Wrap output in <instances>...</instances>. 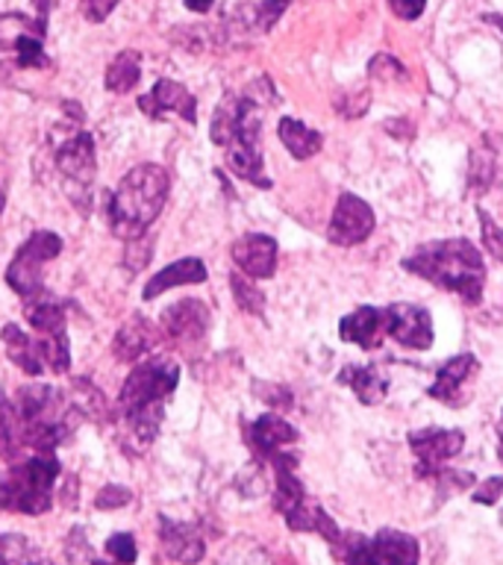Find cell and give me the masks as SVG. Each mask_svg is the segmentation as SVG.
I'll return each mask as SVG.
<instances>
[{"instance_id":"cell-27","label":"cell","mask_w":503,"mask_h":565,"mask_svg":"<svg viewBox=\"0 0 503 565\" xmlns=\"http://www.w3.org/2000/svg\"><path fill=\"white\" fill-rule=\"evenodd\" d=\"M142 80V56L139 51H121V54L109 63L107 68V83L109 91H116V95H127V91H133Z\"/></svg>"},{"instance_id":"cell-15","label":"cell","mask_w":503,"mask_h":565,"mask_svg":"<svg viewBox=\"0 0 503 565\" xmlns=\"http://www.w3.org/2000/svg\"><path fill=\"white\" fill-rule=\"evenodd\" d=\"M244 439L251 445L253 457L269 463L271 457H277L280 450L292 448L300 436H297V431L286 419H280L277 413H265L244 427Z\"/></svg>"},{"instance_id":"cell-18","label":"cell","mask_w":503,"mask_h":565,"mask_svg":"<svg viewBox=\"0 0 503 565\" xmlns=\"http://www.w3.org/2000/svg\"><path fill=\"white\" fill-rule=\"evenodd\" d=\"M339 336L351 345H360L362 350H378L383 339L389 336L386 330V309L380 306H360L351 315H345L339 324Z\"/></svg>"},{"instance_id":"cell-6","label":"cell","mask_w":503,"mask_h":565,"mask_svg":"<svg viewBox=\"0 0 503 565\" xmlns=\"http://www.w3.org/2000/svg\"><path fill=\"white\" fill-rule=\"evenodd\" d=\"M181 383V366L172 357H162V354H147L139 359L124 380V387L118 392L116 410L112 415L133 413L142 406L151 404H165V398L172 395L174 389Z\"/></svg>"},{"instance_id":"cell-23","label":"cell","mask_w":503,"mask_h":565,"mask_svg":"<svg viewBox=\"0 0 503 565\" xmlns=\"http://www.w3.org/2000/svg\"><path fill=\"white\" fill-rule=\"evenodd\" d=\"M28 436H24V422H21L15 401L7 398V392L0 389V459L12 466L28 459Z\"/></svg>"},{"instance_id":"cell-37","label":"cell","mask_w":503,"mask_h":565,"mask_svg":"<svg viewBox=\"0 0 503 565\" xmlns=\"http://www.w3.org/2000/svg\"><path fill=\"white\" fill-rule=\"evenodd\" d=\"M371 107V95L369 89H357V91H342L339 98H336V109L342 112L348 121H353V118H360L365 109Z\"/></svg>"},{"instance_id":"cell-46","label":"cell","mask_w":503,"mask_h":565,"mask_svg":"<svg viewBox=\"0 0 503 565\" xmlns=\"http://www.w3.org/2000/svg\"><path fill=\"white\" fill-rule=\"evenodd\" d=\"M497 433H501V448H497V457L503 463V413H501V424H497Z\"/></svg>"},{"instance_id":"cell-39","label":"cell","mask_w":503,"mask_h":565,"mask_svg":"<svg viewBox=\"0 0 503 565\" xmlns=\"http://www.w3.org/2000/svg\"><path fill=\"white\" fill-rule=\"evenodd\" d=\"M153 253V239L147 233L142 236V239H133V242H127V253H124V265L130 271H142L144 265H147V260H151Z\"/></svg>"},{"instance_id":"cell-8","label":"cell","mask_w":503,"mask_h":565,"mask_svg":"<svg viewBox=\"0 0 503 565\" xmlns=\"http://www.w3.org/2000/svg\"><path fill=\"white\" fill-rule=\"evenodd\" d=\"M59 253H63V239L54 230H36L28 242L21 245L15 260L7 269V283H10L12 292L24 297V301L39 295V292H45L42 269L51 260H56Z\"/></svg>"},{"instance_id":"cell-26","label":"cell","mask_w":503,"mask_h":565,"mask_svg":"<svg viewBox=\"0 0 503 565\" xmlns=\"http://www.w3.org/2000/svg\"><path fill=\"white\" fill-rule=\"evenodd\" d=\"M24 318L36 333H51L65 327V304H59L54 295L47 292H39V295L28 297L24 301Z\"/></svg>"},{"instance_id":"cell-47","label":"cell","mask_w":503,"mask_h":565,"mask_svg":"<svg viewBox=\"0 0 503 565\" xmlns=\"http://www.w3.org/2000/svg\"><path fill=\"white\" fill-rule=\"evenodd\" d=\"M3 207H7V192L0 186V216H3Z\"/></svg>"},{"instance_id":"cell-43","label":"cell","mask_w":503,"mask_h":565,"mask_svg":"<svg viewBox=\"0 0 503 565\" xmlns=\"http://www.w3.org/2000/svg\"><path fill=\"white\" fill-rule=\"evenodd\" d=\"M503 495V477H489V480H483L480 486H474V503H485V507H492V503L501 501Z\"/></svg>"},{"instance_id":"cell-40","label":"cell","mask_w":503,"mask_h":565,"mask_svg":"<svg viewBox=\"0 0 503 565\" xmlns=\"http://www.w3.org/2000/svg\"><path fill=\"white\" fill-rule=\"evenodd\" d=\"M133 501V492L127 486H103L98 495H95V507L98 510H121L127 503Z\"/></svg>"},{"instance_id":"cell-17","label":"cell","mask_w":503,"mask_h":565,"mask_svg":"<svg viewBox=\"0 0 503 565\" xmlns=\"http://www.w3.org/2000/svg\"><path fill=\"white\" fill-rule=\"evenodd\" d=\"M160 545L168 559L181 565H198L207 556V542L200 536V530L168 515H160Z\"/></svg>"},{"instance_id":"cell-38","label":"cell","mask_w":503,"mask_h":565,"mask_svg":"<svg viewBox=\"0 0 503 565\" xmlns=\"http://www.w3.org/2000/svg\"><path fill=\"white\" fill-rule=\"evenodd\" d=\"M371 77H378V80H386V83H395V80H404L406 72L404 65L397 63L395 56L389 54H378L374 59H371L369 65Z\"/></svg>"},{"instance_id":"cell-33","label":"cell","mask_w":503,"mask_h":565,"mask_svg":"<svg viewBox=\"0 0 503 565\" xmlns=\"http://www.w3.org/2000/svg\"><path fill=\"white\" fill-rule=\"evenodd\" d=\"M15 47V54H19V65L21 68H42L47 65L45 47H42V36H33V33H24L12 42Z\"/></svg>"},{"instance_id":"cell-34","label":"cell","mask_w":503,"mask_h":565,"mask_svg":"<svg viewBox=\"0 0 503 565\" xmlns=\"http://www.w3.org/2000/svg\"><path fill=\"white\" fill-rule=\"evenodd\" d=\"M286 10H288V0H262L260 7H253L251 10L253 30H256V33H269Z\"/></svg>"},{"instance_id":"cell-20","label":"cell","mask_w":503,"mask_h":565,"mask_svg":"<svg viewBox=\"0 0 503 565\" xmlns=\"http://www.w3.org/2000/svg\"><path fill=\"white\" fill-rule=\"evenodd\" d=\"M477 368H480V362H477L474 354H457V357H450L448 362L436 371V380H433L430 387L433 401H441V404L448 406L462 404V401H459V398H462V387L477 374Z\"/></svg>"},{"instance_id":"cell-24","label":"cell","mask_w":503,"mask_h":565,"mask_svg":"<svg viewBox=\"0 0 503 565\" xmlns=\"http://www.w3.org/2000/svg\"><path fill=\"white\" fill-rule=\"evenodd\" d=\"M339 383L351 387L353 395L369 406L380 404L389 395V380L380 374L378 366H348L339 374Z\"/></svg>"},{"instance_id":"cell-30","label":"cell","mask_w":503,"mask_h":565,"mask_svg":"<svg viewBox=\"0 0 503 565\" xmlns=\"http://www.w3.org/2000/svg\"><path fill=\"white\" fill-rule=\"evenodd\" d=\"M230 289H233L236 304L242 306L244 313H251V315L265 313V295H262L260 289L253 286L251 278H244V274H233V278H230Z\"/></svg>"},{"instance_id":"cell-9","label":"cell","mask_w":503,"mask_h":565,"mask_svg":"<svg viewBox=\"0 0 503 565\" xmlns=\"http://www.w3.org/2000/svg\"><path fill=\"white\" fill-rule=\"evenodd\" d=\"M56 169L68 183L72 200L80 209L89 207L91 183H95V139L91 133H74L68 135L59 148H56Z\"/></svg>"},{"instance_id":"cell-28","label":"cell","mask_w":503,"mask_h":565,"mask_svg":"<svg viewBox=\"0 0 503 565\" xmlns=\"http://www.w3.org/2000/svg\"><path fill=\"white\" fill-rule=\"evenodd\" d=\"M0 565H54L39 551L28 536L21 533H3L0 536Z\"/></svg>"},{"instance_id":"cell-44","label":"cell","mask_w":503,"mask_h":565,"mask_svg":"<svg viewBox=\"0 0 503 565\" xmlns=\"http://www.w3.org/2000/svg\"><path fill=\"white\" fill-rule=\"evenodd\" d=\"M389 7H392V12H395L397 19L415 21V19H422L427 0H389Z\"/></svg>"},{"instance_id":"cell-1","label":"cell","mask_w":503,"mask_h":565,"mask_svg":"<svg viewBox=\"0 0 503 565\" xmlns=\"http://www.w3.org/2000/svg\"><path fill=\"white\" fill-rule=\"evenodd\" d=\"M262 104L256 95H227L212 116V142L225 148L227 169L253 186L271 188L262 169Z\"/></svg>"},{"instance_id":"cell-36","label":"cell","mask_w":503,"mask_h":565,"mask_svg":"<svg viewBox=\"0 0 503 565\" xmlns=\"http://www.w3.org/2000/svg\"><path fill=\"white\" fill-rule=\"evenodd\" d=\"M480 233H483V248L489 251V257L503 265V230L494 225L485 209H480Z\"/></svg>"},{"instance_id":"cell-7","label":"cell","mask_w":503,"mask_h":565,"mask_svg":"<svg viewBox=\"0 0 503 565\" xmlns=\"http://www.w3.org/2000/svg\"><path fill=\"white\" fill-rule=\"evenodd\" d=\"M345 565H418V542L401 530H380L378 536H351L342 539V547L336 551Z\"/></svg>"},{"instance_id":"cell-16","label":"cell","mask_w":503,"mask_h":565,"mask_svg":"<svg viewBox=\"0 0 503 565\" xmlns=\"http://www.w3.org/2000/svg\"><path fill=\"white\" fill-rule=\"evenodd\" d=\"M236 269L251 280H269L277 271V242L265 233H248L236 239L233 248Z\"/></svg>"},{"instance_id":"cell-13","label":"cell","mask_w":503,"mask_h":565,"mask_svg":"<svg viewBox=\"0 0 503 565\" xmlns=\"http://www.w3.org/2000/svg\"><path fill=\"white\" fill-rule=\"evenodd\" d=\"M160 330L168 339L181 341V345H192L200 341L209 330V309L207 304H200L195 297L177 301V304L165 306L160 315Z\"/></svg>"},{"instance_id":"cell-2","label":"cell","mask_w":503,"mask_h":565,"mask_svg":"<svg viewBox=\"0 0 503 565\" xmlns=\"http://www.w3.org/2000/svg\"><path fill=\"white\" fill-rule=\"evenodd\" d=\"M404 269L433 286L453 292L466 304H480L483 297V257L468 239H441V242L422 245L413 257H406Z\"/></svg>"},{"instance_id":"cell-3","label":"cell","mask_w":503,"mask_h":565,"mask_svg":"<svg viewBox=\"0 0 503 565\" xmlns=\"http://www.w3.org/2000/svg\"><path fill=\"white\" fill-rule=\"evenodd\" d=\"M168 171L156 162H144L127 171L118 183L116 195L109 200V227L118 239L133 242L147 233V227L160 218L165 200H168Z\"/></svg>"},{"instance_id":"cell-45","label":"cell","mask_w":503,"mask_h":565,"mask_svg":"<svg viewBox=\"0 0 503 565\" xmlns=\"http://www.w3.org/2000/svg\"><path fill=\"white\" fill-rule=\"evenodd\" d=\"M212 3H216V0H186V10L209 12V10H212Z\"/></svg>"},{"instance_id":"cell-42","label":"cell","mask_w":503,"mask_h":565,"mask_svg":"<svg viewBox=\"0 0 503 565\" xmlns=\"http://www.w3.org/2000/svg\"><path fill=\"white\" fill-rule=\"evenodd\" d=\"M121 0H80L83 15L91 21V24H103L109 19V12L116 10Z\"/></svg>"},{"instance_id":"cell-32","label":"cell","mask_w":503,"mask_h":565,"mask_svg":"<svg viewBox=\"0 0 503 565\" xmlns=\"http://www.w3.org/2000/svg\"><path fill=\"white\" fill-rule=\"evenodd\" d=\"M65 556H68V565H107L100 559L91 545L86 542V530L83 528H74L65 539Z\"/></svg>"},{"instance_id":"cell-22","label":"cell","mask_w":503,"mask_h":565,"mask_svg":"<svg viewBox=\"0 0 503 565\" xmlns=\"http://www.w3.org/2000/svg\"><path fill=\"white\" fill-rule=\"evenodd\" d=\"M207 280V265L198 257H183V260L172 262L168 269H162L160 274H153L151 283L144 286V301H153V297L165 295L177 286H195V283H204Z\"/></svg>"},{"instance_id":"cell-21","label":"cell","mask_w":503,"mask_h":565,"mask_svg":"<svg viewBox=\"0 0 503 565\" xmlns=\"http://www.w3.org/2000/svg\"><path fill=\"white\" fill-rule=\"evenodd\" d=\"M0 339L7 345V354L15 366L30 377H39L45 371V345H42V336H30L19 327V324H7Z\"/></svg>"},{"instance_id":"cell-11","label":"cell","mask_w":503,"mask_h":565,"mask_svg":"<svg viewBox=\"0 0 503 565\" xmlns=\"http://www.w3.org/2000/svg\"><path fill=\"white\" fill-rule=\"evenodd\" d=\"M374 213L362 198L351 195V192H345L336 200V207H332V218L330 227H327V239L332 245H339V248H353V245L365 242L371 233H374Z\"/></svg>"},{"instance_id":"cell-19","label":"cell","mask_w":503,"mask_h":565,"mask_svg":"<svg viewBox=\"0 0 503 565\" xmlns=\"http://www.w3.org/2000/svg\"><path fill=\"white\" fill-rule=\"evenodd\" d=\"M160 333L144 315H130L121 327H118L116 339H112V357L118 362H139L153 350V345L160 341Z\"/></svg>"},{"instance_id":"cell-35","label":"cell","mask_w":503,"mask_h":565,"mask_svg":"<svg viewBox=\"0 0 503 565\" xmlns=\"http://www.w3.org/2000/svg\"><path fill=\"white\" fill-rule=\"evenodd\" d=\"M107 554L118 565H133L135 556H139V547H135V539L130 533H112L107 539Z\"/></svg>"},{"instance_id":"cell-31","label":"cell","mask_w":503,"mask_h":565,"mask_svg":"<svg viewBox=\"0 0 503 565\" xmlns=\"http://www.w3.org/2000/svg\"><path fill=\"white\" fill-rule=\"evenodd\" d=\"M494 177V151L489 148V144H480L474 153H471V188L474 192H485L489 188V183H492Z\"/></svg>"},{"instance_id":"cell-4","label":"cell","mask_w":503,"mask_h":565,"mask_svg":"<svg viewBox=\"0 0 503 565\" xmlns=\"http://www.w3.org/2000/svg\"><path fill=\"white\" fill-rule=\"evenodd\" d=\"M15 410L24 422L28 450L33 454H56L80 422V410L74 406L72 395L47 383H30L21 387L15 395Z\"/></svg>"},{"instance_id":"cell-25","label":"cell","mask_w":503,"mask_h":565,"mask_svg":"<svg viewBox=\"0 0 503 565\" xmlns=\"http://www.w3.org/2000/svg\"><path fill=\"white\" fill-rule=\"evenodd\" d=\"M277 133L280 142L286 144V151L295 160H309V156L321 151L324 135L318 130H313V127H306L304 121H297V118H280Z\"/></svg>"},{"instance_id":"cell-10","label":"cell","mask_w":503,"mask_h":565,"mask_svg":"<svg viewBox=\"0 0 503 565\" xmlns=\"http://www.w3.org/2000/svg\"><path fill=\"white\" fill-rule=\"evenodd\" d=\"M409 448L415 454V475L424 477V480H436L445 463L450 457H457L462 445H466V433L462 431H436V427H427V431L409 433Z\"/></svg>"},{"instance_id":"cell-14","label":"cell","mask_w":503,"mask_h":565,"mask_svg":"<svg viewBox=\"0 0 503 565\" xmlns=\"http://www.w3.org/2000/svg\"><path fill=\"white\" fill-rule=\"evenodd\" d=\"M139 109H142L144 116L153 118V121H160L162 116H168V112H177L183 121H189L195 124L198 121V100L192 95L186 86L174 80H160L153 86L147 95L139 98Z\"/></svg>"},{"instance_id":"cell-12","label":"cell","mask_w":503,"mask_h":565,"mask_svg":"<svg viewBox=\"0 0 503 565\" xmlns=\"http://www.w3.org/2000/svg\"><path fill=\"white\" fill-rule=\"evenodd\" d=\"M386 330L404 348L427 350L433 345V318L418 304L386 306Z\"/></svg>"},{"instance_id":"cell-41","label":"cell","mask_w":503,"mask_h":565,"mask_svg":"<svg viewBox=\"0 0 503 565\" xmlns=\"http://www.w3.org/2000/svg\"><path fill=\"white\" fill-rule=\"evenodd\" d=\"M433 483L439 486L441 495H450L453 489H468V486H474V475H468V471H453V468H441L439 475H436V480Z\"/></svg>"},{"instance_id":"cell-5","label":"cell","mask_w":503,"mask_h":565,"mask_svg":"<svg viewBox=\"0 0 503 565\" xmlns=\"http://www.w3.org/2000/svg\"><path fill=\"white\" fill-rule=\"evenodd\" d=\"M63 475L56 454H33L0 471V510L45 515L54 507V486Z\"/></svg>"},{"instance_id":"cell-29","label":"cell","mask_w":503,"mask_h":565,"mask_svg":"<svg viewBox=\"0 0 503 565\" xmlns=\"http://www.w3.org/2000/svg\"><path fill=\"white\" fill-rule=\"evenodd\" d=\"M42 336V345H45V366L54 371V374H65L72 368V341H68V330L59 327V330L39 333Z\"/></svg>"}]
</instances>
